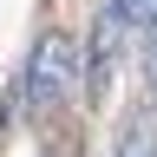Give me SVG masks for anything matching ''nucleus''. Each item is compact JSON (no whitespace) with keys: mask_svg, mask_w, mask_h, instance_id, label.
<instances>
[{"mask_svg":"<svg viewBox=\"0 0 157 157\" xmlns=\"http://www.w3.org/2000/svg\"><path fill=\"white\" fill-rule=\"evenodd\" d=\"M72 78H78V46L72 33H39V46L26 59V111H59L72 98Z\"/></svg>","mask_w":157,"mask_h":157,"instance_id":"f257e3e1","label":"nucleus"},{"mask_svg":"<svg viewBox=\"0 0 157 157\" xmlns=\"http://www.w3.org/2000/svg\"><path fill=\"white\" fill-rule=\"evenodd\" d=\"M124 20H118V13H98V26H92V59H85V72H78V78H85V98H92V105H105V98H111V78H118V52H124Z\"/></svg>","mask_w":157,"mask_h":157,"instance_id":"f03ea898","label":"nucleus"},{"mask_svg":"<svg viewBox=\"0 0 157 157\" xmlns=\"http://www.w3.org/2000/svg\"><path fill=\"white\" fill-rule=\"evenodd\" d=\"M118 157H157V118H151V111H131V118H124Z\"/></svg>","mask_w":157,"mask_h":157,"instance_id":"7ed1b4c3","label":"nucleus"},{"mask_svg":"<svg viewBox=\"0 0 157 157\" xmlns=\"http://www.w3.org/2000/svg\"><path fill=\"white\" fill-rule=\"evenodd\" d=\"M105 13H118L124 26H144V20L157 13V0H105Z\"/></svg>","mask_w":157,"mask_h":157,"instance_id":"20e7f679","label":"nucleus"},{"mask_svg":"<svg viewBox=\"0 0 157 157\" xmlns=\"http://www.w3.org/2000/svg\"><path fill=\"white\" fill-rule=\"evenodd\" d=\"M144 26H151V39H144V72H151V78H157V13H151V20H144Z\"/></svg>","mask_w":157,"mask_h":157,"instance_id":"39448f33","label":"nucleus"},{"mask_svg":"<svg viewBox=\"0 0 157 157\" xmlns=\"http://www.w3.org/2000/svg\"><path fill=\"white\" fill-rule=\"evenodd\" d=\"M46 157H52V151H46Z\"/></svg>","mask_w":157,"mask_h":157,"instance_id":"423d86ee","label":"nucleus"}]
</instances>
